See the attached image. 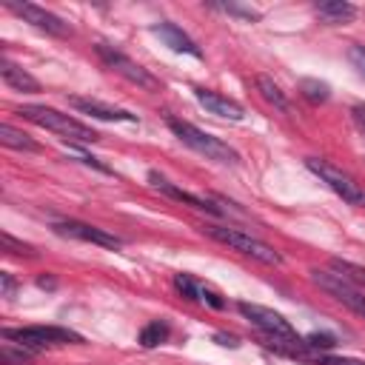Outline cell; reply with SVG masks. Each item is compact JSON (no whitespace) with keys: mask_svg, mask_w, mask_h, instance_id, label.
Returning a JSON list of instances; mask_svg holds the SVG:
<instances>
[{"mask_svg":"<svg viewBox=\"0 0 365 365\" xmlns=\"http://www.w3.org/2000/svg\"><path fill=\"white\" fill-rule=\"evenodd\" d=\"M0 77H3V83L6 86H11V88H17V91H26V94H34V91H40V83L29 74V71H23L17 63H11V60H0Z\"/></svg>","mask_w":365,"mask_h":365,"instance_id":"5bb4252c","label":"cell"},{"mask_svg":"<svg viewBox=\"0 0 365 365\" xmlns=\"http://www.w3.org/2000/svg\"><path fill=\"white\" fill-rule=\"evenodd\" d=\"M37 285L51 291V288H57V279H54V277H37Z\"/></svg>","mask_w":365,"mask_h":365,"instance_id":"f546056e","label":"cell"},{"mask_svg":"<svg viewBox=\"0 0 365 365\" xmlns=\"http://www.w3.org/2000/svg\"><path fill=\"white\" fill-rule=\"evenodd\" d=\"M54 231L60 237H68V240H80V242H94V245H103V248H120L123 240L103 231V228H94L88 222H77V220H63V222H54Z\"/></svg>","mask_w":365,"mask_h":365,"instance_id":"9c48e42d","label":"cell"},{"mask_svg":"<svg viewBox=\"0 0 365 365\" xmlns=\"http://www.w3.org/2000/svg\"><path fill=\"white\" fill-rule=\"evenodd\" d=\"M311 282L314 285H319L328 297H334L336 302H342L351 314H356V317H362L365 319V291L362 288H356L351 279H345L342 274H336V271H322V268H314L311 271Z\"/></svg>","mask_w":365,"mask_h":365,"instance_id":"8992f818","label":"cell"},{"mask_svg":"<svg viewBox=\"0 0 365 365\" xmlns=\"http://www.w3.org/2000/svg\"><path fill=\"white\" fill-rule=\"evenodd\" d=\"M148 180L154 182V188H160L163 194H168V197H174V200H180V202H185V205H191V208H197V211H208V214H222V208L220 205H214L208 197H200V194H191V191H182V188H177L174 182H168L165 177H160L157 171H151L148 174Z\"/></svg>","mask_w":365,"mask_h":365,"instance_id":"7c38bea8","label":"cell"},{"mask_svg":"<svg viewBox=\"0 0 365 365\" xmlns=\"http://www.w3.org/2000/svg\"><path fill=\"white\" fill-rule=\"evenodd\" d=\"M334 345H336V339L331 334H308L305 336V348H322V351H328Z\"/></svg>","mask_w":365,"mask_h":365,"instance_id":"d4e9b609","label":"cell"},{"mask_svg":"<svg viewBox=\"0 0 365 365\" xmlns=\"http://www.w3.org/2000/svg\"><path fill=\"white\" fill-rule=\"evenodd\" d=\"M254 86H257V91H259V97L268 103V106H274L277 111H291V103H288V97L282 94V88L268 77V74H257L254 77Z\"/></svg>","mask_w":365,"mask_h":365,"instance_id":"2e32d148","label":"cell"},{"mask_svg":"<svg viewBox=\"0 0 365 365\" xmlns=\"http://www.w3.org/2000/svg\"><path fill=\"white\" fill-rule=\"evenodd\" d=\"M3 339L37 354L46 348H57V345H80L83 336L60 328V325H26V328H3Z\"/></svg>","mask_w":365,"mask_h":365,"instance_id":"3957f363","label":"cell"},{"mask_svg":"<svg viewBox=\"0 0 365 365\" xmlns=\"http://www.w3.org/2000/svg\"><path fill=\"white\" fill-rule=\"evenodd\" d=\"M17 114H23L29 123L48 128V131H54L66 140H74V143H97L100 140V134L94 128H88L80 120H74L71 114H63V111L48 108V106H20Z\"/></svg>","mask_w":365,"mask_h":365,"instance_id":"6da1fadb","label":"cell"},{"mask_svg":"<svg viewBox=\"0 0 365 365\" xmlns=\"http://www.w3.org/2000/svg\"><path fill=\"white\" fill-rule=\"evenodd\" d=\"M331 271L342 274L345 279H351L356 288H362V291H365V268H362V265L348 262V259H331Z\"/></svg>","mask_w":365,"mask_h":365,"instance_id":"d6986e66","label":"cell"},{"mask_svg":"<svg viewBox=\"0 0 365 365\" xmlns=\"http://www.w3.org/2000/svg\"><path fill=\"white\" fill-rule=\"evenodd\" d=\"M314 11L319 14V20H325V23H348V20H354L356 17V6H351V3H345V0H319V3H314Z\"/></svg>","mask_w":365,"mask_h":365,"instance_id":"9a60e30c","label":"cell"},{"mask_svg":"<svg viewBox=\"0 0 365 365\" xmlns=\"http://www.w3.org/2000/svg\"><path fill=\"white\" fill-rule=\"evenodd\" d=\"M200 285H202V282H197V279L188 277V274H174V288H177L185 299L200 302Z\"/></svg>","mask_w":365,"mask_h":365,"instance_id":"44dd1931","label":"cell"},{"mask_svg":"<svg viewBox=\"0 0 365 365\" xmlns=\"http://www.w3.org/2000/svg\"><path fill=\"white\" fill-rule=\"evenodd\" d=\"M351 57H354V63L359 66V71L365 74V46H354V48H351Z\"/></svg>","mask_w":365,"mask_h":365,"instance_id":"f1b7e54d","label":"cell"},{"mask_svg":"<svg viewBox=\"0 0 365 365\" xmlns=\"http://www.w3.org/2000/svg\"><path fill=\"white\" fill-rule=\"evenodd\" d=\"M3 248L9 254H17V257H34V248L26 245V242H20V240H14L11 234H3Z\"/></svg>","mask_w":365,"mask_h":365,"instance_id":"7402d4cb","label":"cell"},{"mask_svg":"<svg viewBox=\"0 0 365 365\" xmlns=\"http://www.w3.org/2000/svg\"><path fill=\"white\" fill-rule=\"evenodd\" d=\"M168 128L174 131V137L182 143V145H188V148H194L197 154H202L205 160H217V163H237L240 160V154L228 145V143H222L220 137H214V134H208V131H202V128H197V125H191V123H185V120H177V117H168Z\"/></svg>","mask_w":365,"mask_h":365,"instance_id":"7a4b0ae2","label":"cell"},{"mask_svg":"<svg viewBox=\"0 0 365 365\" xmlns=\"http://www.w3.org/2000/svg\"><path fill=\"white\" fill-rule=\"evenodd\" d=\"M214 9H222V11L237 14V17H245V20H259V11L245 9V6H234V3H214Z\"/></svg>","mask_w":365,"mask_h":365,"instance_id":"cb8c5ba5","label":"cell"},{"mask_svg":"<svg viewBox=\"0 0 365 365\" xmlns=\"http://www.w3.org/2000/svg\"><path fill=\"white\" fill-rule=\"evenodd\" d=\"M3 6L9 9V11H14L17 17H23L26 23H31L34 29H40V31H46V34H54V37H68L71 34V26L66 23V20H60L57 14H51V11H46L43 6H37V3H20V0H3Z\"/></svg>","mask_w":365,"mask_h":365,"instance_id":"ba28073f","label":"cell"},{"mask_svg":"<svg viewBox=\"0 0 365 365\" xmlns=\"http://www.w3.org/2000/svg\"><path fill=\"white\" fill-rule=\"evenodd\" d=\"M0 143H3L6 148H17V151H40V145H37L29 134L17 131V128L9 125V123L0 125Z\"/></svg>","mask_w":365,"mask_h":365,"instance_id":"e0dca14e","label":"cell"},{"mask_svg":"<svg viewBox=\"0 0 365 365\" xmlns=\"http://www.w3.org/2000/svg\"><path fill=\"white\" fill-rule=\"evenodd\" d=\"M194 97H197V103H200L208 114H217V117H225V120H242V117H245V108H242L237 100H231V97H225V94H220V91L194 88Z\"/></svg>","mask_w":365,"mask_h":365,"instance_id":"8fae6325","label":"cell"},{"mask_svg":"<svg viewBox=\"0 0 365 365\" xmlns=\"http://www.w3.org/2000/svg\"><path fill=\"white\" fill-rule=\"evenodd\" d=\"M0 288H3V297H14L17 282H14V277H11L9 271H3V274H0Z\"/></svg>","mask_w":365,"mask_h":365,"instance_id":"4316f807","label":"cell"},{"mask_svg":"<svg viewBox=\"0 0 365 365\" xmlns=\"http://www.w3.org/2000/svg\"><path fill=\"white\" fill-rule=\"evenodd\" d=\"M154 34L165 43V46H171L174 51H180V54H191V57H202V51H200V46L180 29V26H174V23H160V26H154Z\"/></svg>","mask_w":365,"mask_h":365,"instance_id":"4fadbf2b","label":"cell"},{"mask_svg":"<svg viewBox=\"0 0 365 365\" xmlns=\"http://www.w3.org/2000/svg\"><path fill=\"white\" fill-rule=\"evenodd\" d=\"M97 54H100V60L114 71V74H120V77H125L128 83H134L137 88H145V91H160V80L148 71V68H143L140 63H134L131 57H125L123 51H117V48H111L108 43H97Z\"/></svg>","mask_w":365,"mask_h":365,"instance_id":"52a82bcc","label":"cell"},{"mask_svg":"<svg viewBox=\"0 0 365 365\" xmlns=\"http://www.w3.org/2000/svg\"><path fill=\"white\" fill-rule=\"evenodd\" d=\"M202 231H205L211 240H217V242H222V245H228V248H234V251H240V254H245V257H254V259L262 262V265H279V262H282V254H279V251H274L268 242H262L259 237H254V234H248V231H242V228H231V225H202Z\"/></svg>","mask_w":365,"mask_h":365,"instance_id":"277c9868","label":"cell"},{"mask_svg":"<svg viewBox=\"0 0 365 365\" xmlns=\"http://www.w3.org/2000/svg\"><path fill=\"white\" fill-rule=\"evenodd\" d=\"M299 91H302V94H305L311 103H325V100L331 97L328 86H325V83H319V80H311V77L299 80Z\"/></svg>","mask_w":365,"mask_h":365,"instance_id":"ffe728a7","label":"cell"},{"mask_svg":"<svg viewBox=\"0 0 365 365\" xmlns=\"http://www.w3.org/2000/svg\"><path fill=\"white\" fill-rule=\"evenodd\" d=\"M308 365H365V359H351V356H314V359H305Z\"/></svg>","mask_w":365,"mask_h":365,"instance_id":"603a6c76","label":"cell"},{"mask_svg":"<svg viewBox=\"0 0 365 365\" xmlns=\"http://www.w3.org/2000/svg\"><path fill=\"white\" fill-rule=\"evenodd\" d=\"M351 117H354V123H356L359 134L365 137V106H362V103H359V106H354V108H351Z\"/></svg>","mask_w":365,"mask_h":365,"instance_id":"83f0119b","label":"cell"},{"mask_svg":"<svg viewBox=\"0 0 365 365\" xmlns=\"http://www.w3.org/2000/svg\"><path fill=\"white\" fill-rule=\"evenodd\" d=\"M200 302H205V305H211V308H222V305H225V299H222L217 291H211L208 285H200Z\"/></svg>","mask_w":365,"mask_h":365,"instance_id":"484cf974","label":"cell"},{"mask_svg":"<svg viewBox=\"0 0 365 365\" xmlns=\"http://www.w3.org/2000/svg\"><path fill=\"white\" fill-rule=\"evenodd\" d=\"M308 171H314L319 177V182H325L336 197H342L348 205H356V208H365V188L351 177L345 174L342 168L331 165L328 160H319V157H308L305 160Z\"/></svg>","mask_w":365,"mask_h":365,"instance_id":"5b68a950","label":"cell"},{"mask_svg":"<svg viewBox=\"0 0 365 365\" xmlns=\"http://www.w3.org/2000/svg\"><path fill=\"white\" fill-rule=\"evenodd\" d=\"M214 339H217L220 345H228V348H237V339H234V336H225V334H217Z\"/></svg>","mask_w":365,"mask_h":365,"instance_id":"4dcf8cb0","label":"cell"},{"mask_svg":"<svg viewBox=\"0 0 365 365\" xmlns=\"http://www.w3.org/2000/svg\"><path fill=\"white\" fill-rule=\"evenodd\" d=\"M165 339H168V325L160 322V319L148 322V325L140 331V345H143V348H157V345L165 342Z\"/></svg>","mask_w":365,"mask_h":365,"instance_id":"ac0fdd59","label":"cell"},{"mask_svg":"<svg viewBox=\"0 0 365 365\" xmlns=\"http://www.w3.org/2000/svg\"><path fill=\"white\" fill-rule=\"evenodd\" d=\"M68 106L77 108L80 114H88V117H97V120H108V123H137V114L125 111V108H117V106H108V103H100V100H91V97H77L71 94L68 97Z\"/></svg>","mask_w":365,"mask_h":365,"instance_id":"30bf717a","label":"cell"}]
</instances>
